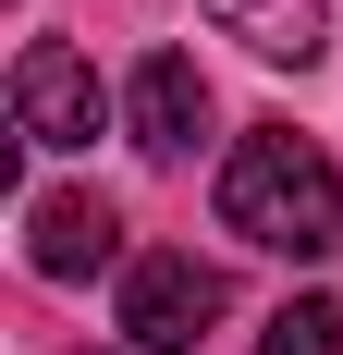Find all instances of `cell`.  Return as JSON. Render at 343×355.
<instances>
[{"label": "cell", "instance_id": "cell-3", "mask_svg": "<svg viewBox=\"0 0 343 355\" xmlns=\"http://www.w3.org/2000/svg\"><path fill=\"white\" fill-rule=\"evenodd\" d=\"M12 123H25V147H99L110 98H99V73H86V49L25 37V62H12Z\"/></svg>", "mask_w": 343, "mask_h": 355}, {"label": "cell", "instance_id": "cell-4", "mask_svg": "<svg viewBox=\"0 0 343 355\" xmlns=\"http://www.w3.org/2000/svg\"><path fill=\"white\" fill-rule=\"evenodd\" d=\"M123 123H135V147H147V159H184V147L208 135V73L184 62V49H147V62H135V86H123Z\"/></svg>", "mask_w": 343, "mask_h": 355}, {"label": "cell", "instance_id": "cell-6", "mask_svg": "<svg viewBox=\"0 0 343 355\" xmlns=\"http://www.w3.org/2000/svg\"><path fill=\"white\" fill-rule=\"evenodd\" d=\"M208 25H221V37H245L258 62H294V73L331 49V12H319V0H208Z\"/></svg>", "mask_w": 343, "mask_h": 355}, {"label": "cell", "instance_id": "cell-1", "mask_svg": "<svg viewBox=\"0 0 343 355\" xmlns=\"http://www.w3.org/2000/svg\"><path fill=\"white\" fill-rule=\"evenodd\" d=\"M221 233H245L270 257H343V172L294 123H245L221 159Z\"/></svg>", "mask_w": 343, "mask_h": 355}, {"label": "cell", "instance_id": "cell-7", "mask_svg": "<svg viewBox=\"0 0 343 355\" xmlns=\"http://www.w3.org/2000/svg\"><path fill=\"white\" fill-rule=\"evenodd\" d=\"M258 355H343V306L331 294H294V306L258 331Z\"/></svg>", "mask_w": 343, "mask_h": 355}, {"label": "cell", "instance_id": "cell-2", "mask_svg": "<svg viewBox=\"0 0 343 355\" xmlns=\"http://www.w3.org/2000/svg\"><path fill=\"white\" fill-rule=\"evenodd\" d=\"M221 306H233V282H221L196 245H160V257L123 270V343L135 355H196Z\"/></svg>", "mask_w": 343, "mask_h": 355}, {"label": "cell", "instance_id": "cell-5", "mask_svg": "<svg viewBox=\"0 0 343 355\" xmlns=\"http://www.w3.org/2000/svg\"><path fill=\"white\" fill-rule=\"evenodd\" d=\"M25 257H37V282H99L110 257H123L110 196H37L25 209Z\"/></svg>", "mask_w": 343, "mask_h": 355}]
</instances>
